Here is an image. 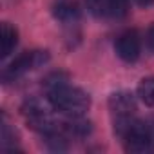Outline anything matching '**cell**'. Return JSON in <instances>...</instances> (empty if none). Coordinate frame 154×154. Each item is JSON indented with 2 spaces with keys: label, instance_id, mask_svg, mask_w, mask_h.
<instances>
[{
  "label": "cell",
  "instance_id": "6da1fadb",
  "mask_svg": "<svg viewBox=\"0 0 154 154\" xmlns=\"http://www.w3.org/2000/svg\"><path fill=\"white\" fill-rule=\"evenodd\" d=\"M47 100L54 111L65 116H84L91 107V96L84 89L71 85L63 72H53L45 78Z\"/></svg>",
  "mask_w": 154,
  "mask_h": 154
},
{
  "label": "cell",
  "instance_id": "7a4b0ae2",
  "mask_svg": "<svg viewBox=\"0 0 154 154\" xmlns=\"http://www.w3.org/2000/svg\"><path fill=\"white\" fill-rule=\"evenodd\" d=\"M109 111L114 123V132H120L134 120L136 114V98L129 91H118L109 96Z\"/></svg>",
  "mask_w": 154,
  "mask_h": 154
},
{
  "label": "cell",
  "instance_id": "3957f363",
  "mask_svg": "<svg viewBox=\"0 0 154 154\" xmlns=\"http://www.w3.org/2000/svg\"><path fill=\"white\" fill-rule=\"evenodd\" d=\"M49 62V53L47 51H40V49H35V51H24L22 54H18L4 71V80H15V78H20L26 72L29 71H35L38 67H42L44 63Z\"/></svg>",
  "mask_w": 154,
  "mask_h": 154
},
{
  "label": "cell",
  "instance_id": "277c9868",
  "mask_svg": "<svg viewBox=\"0 0 154 154\" xmlns=\"http://www.w3.org/2000/svg\"><path fill=\"white\" fill-rule=\"evenodd\" d=\"M114 51L118 54L120 60H123L125 63H134L140 58L141 53V40L136 29H127L123 31L114 44Z\"/></svg>",
  "mask_w": 154,
  "mask_h": 154
},
{
  "label": "cell",
  "instance_id": "5b68a950",
  "mask_svg": "<svg viewBox=\"0 0 154 154\" xmlns=\"http://www.w3.org/2000/svg\"><path fill=\"white\" fill-rule=\"evenodd\" d=\"M53 15H54V18H56L62 26L74 27L76 24L80 22L82 11H80L78 4L72 2V0H62V2H58V4L54 6Z\"/></svg>",
  "mask_w": 154,
  "mask_h": 154
},
{
  "label": "cell",
  "instance_id": "8992f818",
  "mask_svg": "<svg viewBox=\"0 0 154 154\" xmlns=\"http://www.w3.org/2000/svg\"><path fill=\"white\" fill-rule=\"evenodd\" d=\"M0 42H2V58H8L18 44L17 27L11 26L9 22H2V26H0Z\"/></svg>",
  "mask_w": 154,
  "mask_h": 154
},
{
  "label": "cell",
  "instance_id": "52a82bcc",
  "mask_svg": "<svg viewBox=\"0 0 154 154\" xmlns=\"http://www.w3.org/2000/svg\"><path fill=\"white\" fill-rule=\"evenodd\" d=\"M138 98L147 105L154 107V76H147L138 84Z\"/></svg>",
  "mask_w": 154,
  "mask_h": 154
},
{
  "label": "cell",
  "instance_id": "ba28073f",
  "mask_svg": "<svg viewBox=\"0 0 154 154\" xmlns=\"http://www.w3.org/2000/svg\"><path fill=\"white\" fill-rule=\"evenodd\" d=\"M127 13H129V0H107V17L120 20Z\"/></svg>",
  "mask_w": 154,
  "mask_h": 154
},
{
  "label": "cell",
  "instance_id": "9c48e42d",
  "mask_svg": "<svg viewBox=\"0 0 154 154\" xmlns=\"http://www.w3.org/2000/svg\"><path fill=\"white\" fill-rule=\"evenodd\" d=\"M85 8L98 18L107 17V0H85Z\"/></svg>",
  "mask_w": 154,
  "mask_h": 154
},
{
  "label": "cell",
  "instance_id": "30bf717a",
  "mask_svg": "<svg viewBox=\"0 0 154 154\" xmlns=\"http://www.w3.org/2000/svg\"><path fill=\"white\" fill-rule=\"evenodd\" d=\"M147 45H149V51L154 54V24L147 29Z\"/></svg>",
  "mask_w": 154,
  "mask_h": 154
},
{
  "label": "cell",
  "instance_id": "8fae6325",
  "mask_svg": "<svg viewBox=\"0 0 154 154\" xmlns=\"http://www.w3.org/2000/svg\"><path fill=\"white\" fill-rule=\"evenodd\" d=\"M132 2L136 6H140V8H150V6H154V0H132Z\"/></svg>",
  "mask_w": 154,
  "mask_h": 154
},
{
  "label": "cell",
  "instance_id": "7c38bea8",
  "mask_svg": "<svg viewBox=\"0 0 154 154\" xmlns=\"http://www.w3.org/2000/svg\"><path fill=\"white\" fill-rule=\"evenodd\" d=\"M147 122H149V129H150V134H152V140H154V118L147 120Z\"/></svg>",
  "mask_w": 154,
  "mask_h": 154
}]
</instances>
